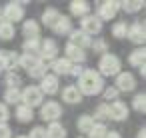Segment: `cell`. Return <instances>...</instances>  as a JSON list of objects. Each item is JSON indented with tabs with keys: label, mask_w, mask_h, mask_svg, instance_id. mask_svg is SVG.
Instances as JSON below:
<instances>
[{
	"label": "cell",
	"mask_w": 146,
	"mask_h": 138,
	"mask_svg": "<svg viewBox=\"0 0 146 138\" xmlns=\"http://www.w3.org/2000/svg\"><path fill=\"white\" fill-rule=\"evenodd\" d=\"M102 90H104L102 76H100L96 70H82L80 80H78V92H80V94L94 96V94H100Z\"/></svg>",
	"instance_id": "6da1fadb"
},
{
	"label": "cell",
	"mask_w": 146,
	"mask_h": 138,
	"mask_svg": "<svg viewBox=\"0 0 146 138\" xmlns=\"http://www.w3.org/2000/svg\"><path fill=\"white\" fill-rule=\"evenodd\" d=\"M98 70L104 76H118L120 74V58L114 54H102L100 62H98Z\"/></svg>",
	"instance_id": "7a4b0ae2"
},
{
	"label": "cell",
	"mask_w": 146,
	"mask_h": 138,
	"mask_svg": "<svg viewBox=\"0 0 146 138\" xmlns=\"http://www.w3.org/2000/svg\"><path fill=\"white\" fill-rule=\"evenodd\" d=\"M42 92L38 86H26L22 92H20V102L28 108H34V106H42Z\"/></svg>",
	"instance_id": "3957f363"
},
{
	"label": "cell",
	"mask_w": 146,
	"mask_h": 138,
	"mask_svg": "<svg viewBox=\"0 0 146 138\" xmlns=\"http://www.w3.org/2000/svg\"><path fill=\"white\" fill-rule=\"evenodd\" d=\"M58 56V44L52 38H46L44 42H40V50H38V58L40 62H48V60H56Z\"/></svg>",
	"instance_id": "277c9868"
},
{
	"label": "cell",
	"mask_w": 146,
	"mask_h": 138,
	"mask_svg": "<svg viewBox=\"0 0 146 138\" xmlns=\"http://www.w3.org/2000/svg\"><path fill=\"white\" fill-rule=\"evenodd\" d=\"M2 18H4V22H8V24L18 22V20L24 18V8H22L18 2H8L6 8L2 10Z\"/></svg>",
	"instance_id": "5b68a950"
},
{
	"label": "cell",
	"mask_w": 146,
	"mask_h": 138,
	"mask_svg": "<svg viewBox=\"0 0 146 138\" xmlns=\"http://www.w3.org/2000/svg\"><path fill=\"white\" fill-rule=\"evenodd\" d=\"M40 116L44 118V120H48V122H56L60 116H62V108H60V104L58 102H46V104H42L40 106Z\"/></svg>",
	"instance_id": "8992f818"
},
{
	"label": "cell",
	"mask_w": 146,
	"mask_h": 138,
	"mask_svg": "<svg viewBox=\"0 0 146 138\" xmlns=\"http://www.w3.org/2000/svg\"><path fill=\"white\" fill-rule=\"evenodd\" d=\"M118 8H120V2H114V0H110V2H102L100 6H98V20L102 22V20H110V18H114L116 16V12H118Z\"/></svg>",
	"instance_id": "52a82bcc"
},
{
	"label": "cell",
	"mask_w": 146,
	"mask_h": 138,
	"mask_svg": "<svg viewBox=\"0 0 146 138\" xmlns=\"http://www.w3.org/2000/svg\"><path fill=\"white\" fill-rule=\"evenodd\" d=\"M80 26H82V32H84L86 36L98 34V32L102 30V22H100L96 16H84L82 22H80Z\"/></svg>",
	"instance_id": "ba28073f"
},
{
	"label": "cell",
	"mask_w": 146,
	"mask_h": 138,
	"mask_svg": "<svg viewBox=\"0 0 146 138\" xmlns=\"http://www.w3.org/2000/svg\"><path fill=\"white\" fill-rule=\"evenodd\" d=\"M134 86H136V80L130 72H120L116 76V90L118 92H130V90H134Z\"/></svg>",
	"instance_id": "9c48e42d"
},
{
	"label": "cell",
	"mask_w": 146,
	"mask_h": 138,
	"mask_svg": "<svg viewBox=\"0 0 146 138\" xmlns=\"http://www.w3.org/2000/svg\"><path fill=\"white\" fill-rule=\"evenodd\" d=\"M108 118H112V120H126L128 118V106L124 104V102H120V100H116V102H112L110 106H108Z\"/></svg>",
	"instance_id": "30bf717a"
},
{
	"label": "cell",
	"mask_w": 146,
	"mask_h": 138,
	"mask_svg": "<svg viewBox=\"0 0 146 138\" xmlns=\"http://www.w3.org/2000/svg\"><path fill=\"white\" fill-rule=\"evenodd\" d=\"M126 36H128L134 44H144V40H146V30H144V24H142V22H134L132 26H128Z\"/></svg>",
	"instance_id": "8fae6325"
},
{
	"label": "cell",
	"mask_w": 146,
	"mask_h": 138,
	"mask_svg": "<svg viewBox=\"0 0 146 138\" xmlns=\"http://www.w3.org/2000/svg\"><path fill=\"white\" fill-rule=\"evenodd\" d=\"M40 92L44 94H56L58 92V76H54V74H46L44 78H42V82H40Z\"/></svg>",
	"instance_id": "7c38bea8"
},
{
	"label": "cell",
	"mask_w": 146,
	"mask_h": 138,
	"mask_svg": "<svg viewBox=\"0 0 146 138\" xmlns=\"http://www.w3.org/2000/svg\"><path fill=\"white\" fill-rule=\"evenodd\" d=\"M18 64V56L8 50H0V70H12Z\"/></svg>",
	"instance_id": "4fadbf2b"
},
{
	"label": "cell",
	"mask_w": 146,
	"mask_h": 138,
	"mask_svg": "<svg viewBox=\"0 0 146 138\" xmlns=\"http://www.w3.org/2000/svg\"><path fill=\"white\" fill-rule=\"evenodd\" d=\"M64 52H66V60H68V62H84V60H86L84 50L78 48V46H74V44H70V42L66 44Z\"/></svg>",
	"instance_id": "5bb4252c"
},
{
	"label": "cell",
	"mask_w": 146,
	"mask_h": 138,
	"mask_svg": "<svg viewBox=\"0 0 146 138\" xmlns=\"http://www.w3.org/2000/svg\"><path fill=\"white\" fill-rule=\"evenodd\" d=\"M70 44H74V46H78V48H86V46H90L92 44V40H90V36H86L82 30H72L70 32Z\"/></svg>",
	"instance_id": "9a60e30c"
},
{
	"label": "cell",
	"mask_w": 146,
	"mask_h": 138,
	"mask_svg": "<svg viewBox=\"0 0 146 138\" xmlns=\"http://www.w3.org/2000/svg\"><path fill=\"white\" fill-rule=\"evenodd\" d=\"M62 100L68 102V104H80L82 102V94L78 92L76 86H66L62 90Z\"/></svg>",
	"instance_id": "2e32d148"
},
{
	"label": "cell",
	"mask_w": 146,
	"mask_h": 138,
	"mask_svg": "<svg viewBox=\"0 0 146 138\" xmlns=\"http://www.w3.org/2000/svg\"><path fill=\"white\" fill-rule=\"evenodd\" d=\"M70 12L74 14V16H88V12H90V4L86 2V0H72L70 2Z\"/></svg>",
	"instance_id": "e0dca14e"
},
{
	"label": "cell",
	"mask_w": 146,
	"mask_h": 138,
	"mask_svg": "<svg viewBox=\"0 0 146 138\" xmlns=\"http://www.w3.org/2000/svg\"><path fill=\"white\" fill-rule=\"evenodd\" d=\"M72 62H68L66 58H56L54 60V64H52V70L56 72L54 76H60V74H70V70H72Z\"/></svg>",
	"instance_id": "ac0fdd59"
},
{
	"label": "cell",
	"mask_w": 146,
	"mask_h": 138,
	"mask_svg": "<svg viewBox=\"0 0 146 138\" xmlns=\"http://www.w3.org/2000/svg\"><path fill=\"white\" fill-rule=\"evenodd\" d=\"M52 30H54L56 34H70V32H72V22H70V18H68V16H60L58 22L52 26Z\"/></svg>",
	"instance_id": "d6986e66"
},
{
	"label": "cell",
	"mask_w": 146,
	"mask_h": 138,
	"mask_svg": "<svg viewBox=\"0 0 146 138\" xmlns=\"http://www.w3.org/2000/svg\"><path fill=\"white\" fill-rule=\"evenodd\" d=\"M18 64H20L26 72H30L34 66L40 64V58H38V56H32V54H22V56L18 58Z\"/></svg>",
	"instance_id": "ffe728a7"
},
{
	"label": "cell",
	"mask_w": 146,
	"mask_h": 138,
	"mask_svg": "<svg viewBox=\"0 0 146 138\" xmlns=\"http://www.w3.org/2000/svg\"><path fill=\"white\" fill-rule=\"evenodd\" d=\"M46 138H66V128L58 122H50L46 128Z\"/></svg>",
	"instance_id": "44dd1931"
},
{
	"label": "cell",
	"mask_w": 146,
	"mask_h": 138,
	"mask_svg": "<svg viewBox=\"0 0 146 138\" xmlns=\"http://www.w3.org/2000/svg\"><path fill=\"white\" fill-rule=\"evenodd\" d=\"M58 18H60V12H58L56 8H46L44 14H42V22H44L46 26H50V28L58 22Z\"/></svg>",
	"instance_id": "7402d4cb"
},
{
	"label": "cell",
	"mask_w": 146,
	"mask_h": 138,
	"mask_svg": "<svg viewBox=\"0 0 146 138\" xmlns=\"http://www.w3.org/2000/svg\"><path fill=\"white\" fill-rule=\"evenodd\" d=\"M22 32H24L28 38H38V34H40V26H38L36 20H26L24 26H22Z\"/></svg>",
	"instance_id": "603a6c76"
},
{
	"label": "cell",
	"mask_w": 146,
	"mask_h": 138,
	"mask_svg": "<svg viewBox=\"0 0 146 138\" xmlns=\"http://www.w3.org/2000/svg\"><path fill=\"white\" fill-rule=\"evenodd\" d=\"M24 52L26 54H32V56H38V50H40V40L38 38H26L24 44H22Z\"/></svg>",
	"instance_id": "cb8c5ba5"
},
{
	"label": "cell",
	"mask_w": 146,
	"mask_h": 138,
	"mask_svg": "<svg viewBox=\"0 0 146 138\" xmlns=\"http://www.w3.org/2000/svg\"><path fill=\"white\" fill-rule=\"evenodd\" d=\"M16 118H18L20 122H30V120L34 118V112H32V108H28V106H24V104H18V106H16Z\"/></svg>",
	"instance_id": "d4e9b609"
},
{
	"label": "cell",
	"mask_w": 146,
	"mask_h": 138,
	"mask_svg": "<svg viewBox=\"0 0 146 138\" xmlns=\"http://www.w3.org/2000/svg\"><path fill=\"white\" fill-rule=\"evenodd\" d=\"M76 126H78V130H80L82 134H88V132H90V128L94 126V118H92V116H88V114H84V116H80V118H78Z\"/></svg>",
	"instance_id": "484cf974"
},
{
	"label": "cell",
	"mask_w": 146,
	"mask_h": 138,
	"mask_svg": "<svg viewBox=\"0 0 146 138\" xmlns=\"http://www.w3.org/2000/svg\"><path fill=\"white\" fill-rule=\"evenodd\" d=\"M144 58H146V50L144 48H138V50H134L132 54H130V58H128V62L132 64V66H144Z\"/></svg>",
	"instance_id": "4316f807"
},
{
	"label": "cell",
	"mask_w": 146,
	"mask_h": 138,
	"mask_svg": "<svg viewBox=\"0 0 146 138\" xmlns=\"http://www.w3.org/2000/svg\"><path fill=\"white\" fill-rule=\"evenodd\" d=\"M14 34H16L14 24H8V22H2V24H0V40H12Z\"/></svg>",
	"instance_id": "83f0119b"
},
{
	"label": "cell",
	"mask_w": 146,
	"mask_h": 138,
	"mask_svg": "<svg viewBox=\"0 0 146 138\" xmlns=\"http://www.w3.org/2000/svg\"><path fill=\"white\" fill-rule=\"evenodd\" d=\"M4 100L8 102V104H20V90L18 88H8L6 90V94H4Z\"/></svg>",
	"instance_id": "f1b7e54d"
},
{
	"label": "cell",
	"mask_w": 146,
	"mask_h": 138,
	"mask_svg": "<svg viewBox=\"0 0 146 138\" xmlns=\"http://www.w3.org/2000/svg\"><path fill=\"white\" fill-rule=\"evenodd\" d=\"M106 134H108V128L104 124H94L90 128V132H88L90 138H106Z\"/></svg>",
	"instance_id": "f546056e"
},
{
	"label": "cell",
	"mask_w": 146,
	"mask_h": 138,
	"mask_svg": "<svg viewBox=\"0 0 146 138\" xmlns=\"http://www.w3.org/2000/svg\"><path fill=\"white\" fill-rule=\"evenodd\" d=\"M126 32H128L126 22H116V24L112 26V36H114V38H126Z\"/></svg>",
	"instance_id": "4dcf8cb0"
},
{
	"label": "cell",
	"mask_w": 146,
	"mask_h": 138,
	"mask_svg": "<svg viewBox=\"0 0 146 138\" xmlns=\"http://www.w3.org/2000/svg\"><path fill=\"white\" fill-rule=\"evenodd\" d=\"M132 106H134V110H136V112H144V110H146V96H144V92H140V94H136V96H134Z\"/></svg>",
	"instance_id": "1f68e13d"
},
{
	"label": "cell",
	"mask_w": 146,
	"mask_h": 138,
	"mask_svg": "<svg viewBox=\"0 0 146 138\" xmlns=\"http://www.w3.org/2000/svg\"><path fill=\"white\" fill-rule=\"evenodd\" d=\"M28 74H30V78H40V80H42V78L46 76V64H42V62H40V64H38V66H34Z\"/></svg>",
	"instance_id": "d6a6232c"
},
{
	"label": "cell",
	"mask_w": 146,
	"mask_h": 138,
	"mask_svg": "<svg viewBox=\"0 0 146 138\" xmlns=\"http://www.w3.org/2000/svg\"><path fill=\"white\" fill-rule=\"evenodd\" d=\"M126 12H138L142 6H144V2H140V0H134V2H122L120 4Z\"/></svg>",
	"instance_id": "836d02e7"
},
{
	"label": "cell",
	"mask_w": 146,
	"mask_h": 138,
	"mask_svg": "<svg viewBox=\"0 0 146 138\" xmlns=\"http://www.w3.org/2000/svg\"><path fill=\"white\" fill-rule=\"evenodd\" d=\"M6 84H8V88H18V86H20V76L14 74V72H8V76H6Z\"/></svg>",
	"instance_id": "e575fe53"
},
{
	"label": "cell",
	"mask_w": 146,
	"mask_h": 138,
	"mask_svg": "<svg viewBox=\"0 0 146 138\" xmlns=\"http://www.w3.org/2000/svg\"><path fill=\"white\" fill-rule=\"evenodd\" d=\"M28 138H46V128H42V126H34Z\"/></svg>",
	"instance_id": "d590c367"
},
{
	"label": "cell",
	"mask_w": 146,
	"mask_h": 138,
	"mask_svg": "<svg viewBox=\"0 0 146 138\" xmlns=\"http://www.w3.org/2000/svg\"><path fill=\"white\" fill-rule=\"evenodd\" d=\"M8 116H10V114H8V106L0 102V124H6Z\"/></svg>",
	"instance_id": "8d00e7d4"
},
{
	"label": "cell",
	"mask_w": 146,
	"mask_h": 138,
	"mask_svg": "<svg viewBox=\"0 0 146 138\" xmlns=\"http://www.w3.org/2000/svg\"><path fill=\"white\" fill-rule=\"evenodd\" d=\"M90 46H92L96 52H102V54H106V42H104V40H94Z\"/></svg>",
	"instance_id": "74e56055"
},
{
	"label": "cell",
	"mask_w": 146,
	"mask_h": 138,
	"mask_svg": "<svg viewBox=\"0 0 146 138\" xmlns=\"http://www.w3.org/2000/svg\"><path fill=\"white\" fill-rule=\"evenodd\" d=\"M94 118H108V106H106V104H100V106L96 108Z\"/></svg>",
	"instance_id": "f35d334b"
},
{
	"label": "cell",
	"mask_w": 146,
	"mask_h": 138,
	"mask_svg": "<svg viewBox=\"0 0 146 138\" xmlns=\"http://www.w3.org/2000/svg\"><path fill=\"white\" fill-rule=\"evenodd\" d=\"M10 134H12V130L8 124H0V138H10Z\"/></svg>",
	"instance_id": "ab89813d"
},
{
	"label": "cell",
	"mask_w": 146,
	"mask_h": 138,
	"mask_svg": "<svg viewBox=\"0 0 146 138\" xmlns=\"http://www.w3.org/2000/svg\"><path fill=\"white\" fill-rule=\"evenodd\" d=\"M116 96H118V90H116V88H106V90H104V98H106V100H114Z\"/></svg>",
	"instance_id": "60d3db41"
},
{
	"label": "cell",
	"mask_w": 146,
	"mask_h": 138,
	"mask_svg": "<svg viewBox=\"0 0 146 138\" xmlns=\"http://www.w3.org/2000/svg\"><path fill=\"white\" fill-rule=\"evenodd\" d=\"M70 74H74V76H78V74H82V68H80V66H72V70H70Z\"/></svg>",
	"instance_id": "b9f144b4"
},
{
	"label": "cell",
	"mask_w": 146,
	"mask_h": 138,
	"mask_svg": "<svg viewBox=\"0 0 146 138\" xmlns=\"http://www.w3.org/2000/svg\"><path fill=\"white\" fill-rule=\"evenodd\" d=\"M106 138H122V136H120L118 132H108V134H106Z\"/></svg>",
	"instance_id": "7bdbcfd3"
},
{
	"label": "cell",
	"mask_w": 146,
	"mask_h": 138,
	"mask_svg": "<svg viewBox=\"0 0 146 138\" xmlns=\"http://www.w3.org/2000/svg\"><path fill=\"white\" fill-rule=\"evenodd\" d=\"M136 138H146V130H144V128H142V130H140V132H138V136H136Z\"/></svg>",
	"instance_id": "ee69618b"
},
{
	"label": "cell",
	"mask_w": 146,
	"mask_h": 138,
	"mask_svg": "<svg viewBox=\"0 0 146 138\" xmlns=\"http://www.w3.org/2000/svg\"><path fill=\"white\" fill-rule=\"evenodd\" d=\"M4 22V18H2V10H0V24H2Z\"/></svg>",
	"instance_id": "f6af8a7d"
},
{
	"label": "cell",
	"mask_w": 146,
	"mask_h": 138,
	"mask_svg": "<svg viewBox=\"0 0 146 138\" xmlns=\"http://www.w3.org/2000/svg\"><path fill=\"white\" fill-rule=\"evenodd\" d=\"M18 138H26V136H18Z\"/></svg>",
	"instance_id": "bcb514c9"
},
{
	"label": "cell",
	"mask_w": 146,
	"mask_h": 138,
	"mask_svg": "<svg viewBox=\"0 0 146 138\" xmlns=\"http://www.w3.org/2000/svg\"><path fill=\"white\" fill-rule=\"evenodd\" d=\"M0 72H2V70H0Z\"/></svg>",
	"instance_id": "7dc6e473"
}]
</instances>
